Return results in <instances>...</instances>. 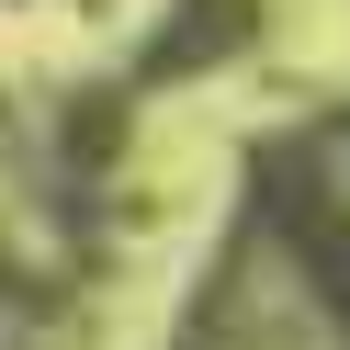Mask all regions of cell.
Segmentation results:
<instances>
[{
    "mask_svg": "<svg viewBox=\"0 0 350 350\" xmlns=\"http://www.w3.org/2000/svg\"><path fill=\"white\" fill-rule=\"evenodd\" d=\"M249 23H260V0H181V12L147 34V68H159V79H192V68H215V57L249 46Z\"/></svg>",
    "mask_w": 350,
    "mask_h": 350,
    "instance_id": "6da1fadb",
    "label": "cell"
}]
</instances>
